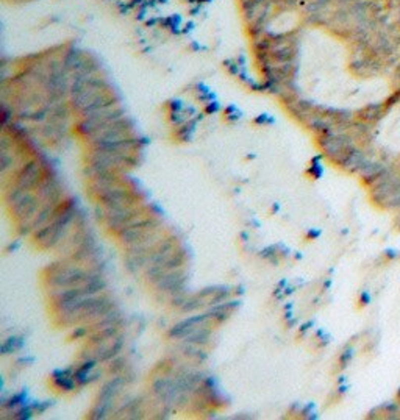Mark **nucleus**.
I'll return each instance as SVG.
<instances>
[{
  "label": "nucleus",
  "instance_id": "13",
  "mask_svg": "<svg viewBox=\"0 0 400 420\" xmlns=\"http://www.w3.org/2000/svg\"><path fill=\"white\" fill-rule=\"evenodd\" d=\"M196 125H197V119H189L188 122H184L180 125V128L177 130V138L181 142H188L192 138V133L196 130Z\"/></svg>",
  "mask_w": 400,
  "mask_h": 420
},
{
  "label": "nucleus",
  "instance_id": "20",
  "mask_svg": "<svg viewBox=\"0 0 400 420\" xmlns=\"http://www.w3.org/2000/svg\"><path fill=\"white\" fill-rule=\"evenodd\" d=\"M33 361H35V358H21V359H17L16 361V364L17 366H21V367H24V366H30V364H33Z\"/></svg>",
  "mask_w": 400,
  "mask_h": 420
},
{
  "label": "nucleus",
  "instance_id": "18",
  "mask_svg": "<svg viewBox=\"0 0 400 420\" xmlns=\"http://www.w3.org/2000/svg\"><path fill=\"white\" fill-rule=\"evenodd\" d=\"M89 335H91L89 327H75V330H74V333L71 335V337H72V339H83V337L89 336Z\"/></svg>",
  "mask_w": 400,
  "mask_h": 420
},
{
  "label": "nucleus",
  "instance_id": "21",
  "mask_svg": "<svg viewBox=\"0 0 400 420\" xmlns=\"http://www.w3.org/2000/svg\"><path fill=\"white\" fill-rule=\"evenodd\" d=\"M319 234H320V231H319V230H310V231H308V234H307V238H308V239H311V238L314 239V238H317V236H319Z\"/></svg>",
  "mask_w": 400,
  "mask_h": 420
},
{
  "label": "nucleus",
  "instance_id": "14",
  "mask_svg": "<svg viewBox=\"0 0 400 420\" xmlns=\"http://www.w3.org/2000/svg\"><path fill=\"white\" fill-rule=\"evenodd\" d=\"M258 255L263 258V259H267V261H270L272 264L274 266H278V262H280V253H278V247L277 246H267V247H265L263 249Z\"/></svg>",
  "mask_w": 400,
  "mask_h": 420
},
{
  "label": "nucleus",
  "instance_id": "3",
  "mask_svg": "<svg viewBox=\"0 0 400 420\" xmlns=\"http://www.w3.org/2000/svg\"><path fill=\"white\" fill-rule=\"evenodd\" d=\"M125 183V177H122V172L118 170H108V172H102V173H95L94 177L89 181V188L91 191L99 197L100 194L110 191L114 186H119V184Z\"/></svg>",
  "mask_w": 400,
  "mask_h": 420
},
{
  "label": "nucleus",
  "instance_id": "8",
  "mask_svg": "<svg viewBox=\"0 0 400 420\" xmlns=\"http://www.w3.org/2000/svg\"><path fill=\"white\" fill-rule=\"evenodd\" d=\"M183 280H188V273L184 269H178V270H171V272H166L163 273V275L153 283L152 286H155V289H157L158 292H164L168 291L169 288L178 285L180 281Z\"/></svg>",
  "mask_w": 400,
  "mask_h": 420
},
{
  "label": "nucleus",
  "instance_id": "6",
  "mask_svg": "<svg viewBox=\"0 0 400 420\" xmlns=\"http://www.w3.org/2000/svg\"><path fill=\"white\" fill-rule=\"evenodd\" d=\"M52 384L63 390V392H71L74 390L79 383L75 379V369L72 367H67V369H58L52 374Z\"/></svg>",
  "mask_w": 400,
  "mask_h": 420
},
{
  "label": "nucleus",
  "instance_id": "9",
  "mask_svg": "<svg viewBox=\"0 0 400 420\" xmlns=\"http://www.w3.org/2000/svg\"><path fill=\"white\" fill-rule=\"evenodd\" d=\"M213 328L214 327H210V325H202V327H197L196 330H192L191 333H188L184 337H181L180 340H183V342H192V344H199L202 347L208 345L210 340L213 337Z\"/></svg>",
  "mask_w": 400,
  "mask_h": 420
},
{
  "label": "nucleus",
  "instance_id": "5",
  "mask_svg": "<svg viewBox=\"0 0 400 420\" xmlns=\"http://www.w3.org/2000/svg\"><path fill=\"white\" fill-rule=\"evenodd\" d=\"M241 306V300H227L223 301V303H218V305H213V306H208V312L213 316L214 319V324L216 325H221L223 324V322H227L233 314H235V311Z\"/></svg>",
  "mask_w": 400,
  "mask_h": 420
},
{
  "label": "nucleus",
  "instance_id": "10",
  "mask_svg": "<svg viewBox=\"0 0 400 420\" xmlns=\"http://www.w3.org/2000/svg\"><path fill=\"white\" fill-rule=\"evenodd\" d=\"M180 350H181V353H183L184 356L189 358V359H194L196 363H200V364H202V363H205V361L208 359V353H207V351L203 350V347L199 345V344L183 342V340H181Z\"/></svg>",
  "mask_w": 400,
  "mask_h": 420
},
{
  "label": "nucleus",
  "instance_id": "11",
  "mask_svg": "<svg viewBox=\"0 0 400 420\" xmlns=\"http://www.w3.org/2000/svg\"><path fill=\"white\" fill-rule=\"evenodd\" d=\"M121 328L119 325H114V327H108V328H103V330H99V331H94V333H91L89 336V347H94V345H99L102 342H106V340H111L114 339L116 336H119L121 333Z\"/></svg>",
  "mask_w": 400,
  "mask_h": 420
},
{
  "label": "nucleus",
  "instance_id": "1",
  "mask_svg": "<svg viewBox=\"0 0 400 420\" xmlns=\"http://www.w3.org/2000/svg\"><path fill=\"white\" fill-rule=\"evenodd\" d=\"M186 259H188V252L183 246H178L177 250H175L172 255L166 259L161 264H152L145 269V277H147L150 285H153L163 273L171 272V270H178V269H184L186 266Z\"/></svg>",
  "mask_w": 400,
  "mask_h": 420
},
{
  "label": "nucleus",
  "instance_id": "16",
  "mask_svg": "<svg viewBox=\"0 0 400 420\" xmlns=\"http://www.w3.org/2000/svg\"><path fill=\"white\" fill-rule=\"evenodd\" d=\"M127 367V359L124 356H116L113 361H110V367H108V372L111 375H119L122 370H125Z\"/></svg>",
  "mask_w": 400,
  "mask_h": 420
},
{
  "label": "nucleus",
  "instance_id": "7",
  "mask_svg": "<svg viewBox=\"0 0 400 420\" xmlns=\"http://www.w3.org/2000/svg\"><path fill=\"white\" fill-rule=\"evenodd\" d=\"M38 199H40V197H38V194L35 191H25L21 197H19V200L14 205L9 207V211H11L13 219H16L17 222H21L25 217V214L28 212V210L33 207V203Z\"/></svg>",
  "mask_w": 400,
  "mask_h": 420
},
{
  "label": "nucleus",
  "instance_id": "17",
  "mask_svg": "<svg viewBox=\"0 0 400 420\" xmlns=\"http://www.w3.org/2000/svg\"><path fill=\"white\" fill-rule=\"evenodd\" d=\"M32 406L35 409V413L40 416V414H44L50 406H53V400H45V402H33Z\"/></svg>",
  "mask_w": 400,
  "mask_h": 420
},
{
  "label": "nucleus",
  "instance_id": "22",
  "mask_svg": "<svg viewBox=\"0 0 400 420\" xmlns=\"http://www.w3.org/2000/svg\"><path fill=\"white\" fill-rule=\"evenodd\" d=\"M278 211H280V205H278V203H274V205H272L270 212H272V214H275V212H278Z\"/></svg>",
  "mask_w": 400,
  "mask_h": 420
},
{
  "label": "nucleus",
  "instance_id": "15",
  "mask_svg": "<svg viewBox=\"0 0 400 420\" xmlns=\"http://www.w3.org/2000/svg\"><path fill=\"white\" fill-rule=\"evenodd\" d=\"M35 414H36V413H35V409H33L32 403H27V405H24V406L19 408L11 417L16 419V420H30V419H33Z\"/></svg>",
  "mask_w": 400,
  "mask_h": 420
},
{
  "label": "nucleus",
  "instance_id": "12",
  "mask_svg": "<svg viewBox=\"0 0 400 420\" xmlns=\"http://www.w3.org/2000/svg\"><path fill=\"white\" fill-rule=\"evenodd\" d=\"M25 345V340L24 337H19V336H9L8 339H5L2 345H0V353H2L3 356L5 355H11V353H16V351L22 350Z\"/></svg>",
  "mask_w": 400,
  "mask_h": 420
},
{
  "label": "nucleus",
  "instance_id": "19",
  "mask_svg": "<svg viewBox=\"0 0 400 420\" xmlns=\"http://www.w3.org/2000/svg\"><path fill=\"white\" fill-rule=\"evenodd\" d=\"M255 124H258V125H265V124H274V119H267V114H263V116H260V117H257L255 119Z\"/></svg>",
  "mask_w": 400,
  "mask_h": 420
},
{
  "label": "nucleus",
  "instance_id": "2",
  "mask_svg": "<svg viewBox=\"0 0 400 420\" xmlns=\"http://www.w3.org/2000/svg\"><path fill=\"white\" fill-rule=\"evenodd\" d=\"M202 325H210V327H218L214 324V319L210 312H203V314H197V316H191L188 319H184L178 324H175L169 331H168V337L169 339H181L188 333H191L192 330H196L197 327Z\"/></svg>",
  "mask_w": 400,
  "mask_h": 420
},
{
  "label": "nucleus",
  "instance_id": "4",
  "mask_svg": "<svg viewBox=\"0 0 400 420\" xmlns=\"http://www.w3.org/2000/svg\"><path fill=\"white\" fill-rule=\"evenodd\" d=\"M178 246H180V244H178L177 236H174V234H168V236H164L158 246L149 253V266L161 264V262H164L175 250H177Z\"/></svg>",
  "mask_w": 400,
  "mask_h": 420
},
{
  "label": "nucleus",
  "instance_id": "23",
  "mask_svg": "<svg viewBox=\"0 0 400 420\" xmlns=\"http://www.w3.org/2000/svg\"><path fill=\"white\" fill-rule=\"evenodd\" d=\"M311 325H313V324H311V322H308V324H305V325H302L300 331H302V333H304V331H307V330H308V328H310Z\"/></svg>",
  "mask_w": 400,
  "mask_h": 420
},
{
  "label": "nucleus",
  "instance_id": "25",
  "mask_svg": "<svg viewBox=\"0 0 400 420\" xmlns=\"http://www.w3.org/2000/svg\"><path fill=\"white\" fill-rule=\"evenodd\" d=\"M241 238H242V241H247V239H249V234H247L246 231H242V233H241Z\"/></svg>",
  "mask_w": 400,
  "mask_h": 420
},
{
  "label": "nucleus",
  "instance_id": "24",
  "mask_svg": "<svg viewBox=\"0 0 400 420\" xmlns=\"http://www.w3.org/2000/svg\"><path fill=\"white\" fill-rule=\"evenodd\" d=\"M17 247H19V242L16 241L14 244H11V246H9V247H8V250H16Z\"/></svg>",
  "mask_w": 400,
  "mask_h": 420
},
{
  "label": "nucleus",
  "instance_id": "26",
  "mask_svg": "<svg viewBox=\"0 0 400 420\" xmlns=\"http://www.w3.org/2000/svg\"><path fill=\"white\" fill-rule=\"evenodd\" d=\"M246 158H247V160H253V158H255V155H247Z\"/></svg>",
  "mask_w": 400,
  "mask_h": 420
}]
</instances>
